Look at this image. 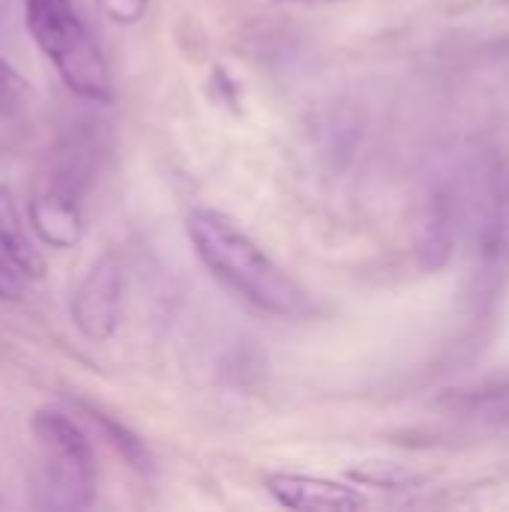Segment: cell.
<instances>
[{"mask_svg":"<svg viewBox=\"0 0 509 512\" xmlns=\"http://www.w3.org/2000/svg\"><path fill=\"white\" fill-rule=\"evenodd\" d=\"M186 234L201 264L252 306L279 318L309 312L306 288L231 216L213 207H195L186 216Z\"/></svg>","mask_w":509,"mask_h":512,"instance_id":"6da1fadb","label":"cell"},{"mask_svg":"<svg viewBox=\"0 0 509 512\" xmlns=\"http://www.w3.org/2000/svg\"><path fill=\"white\" fill-rule=\"evenodd\" d=\"M24 21L39 51L54 63L63 84L96 105L114 102L111 69L72 0H24Z\"/></svg>","mask_w":509,"mask_h":512,"instance_id":"7a4b0ae2","label":"cell"},{"mask_svg":"<svg viewBox=\"0 0 509 512\" xmlns=\"http://www.w3.org/2000/svg\"><path fill=\"white\" fill-rule=\"evenodd\" d=\"M36 444V486L42 507L87 510L96 501V456L81 426L54 408H39L30 420Z\"/></svg>","mask_w":509,"mask_h":512,"instance_id":"3957f363","label":"cell"},{"mask_svg":"<svg viewBox=\"0 0 509 512\" xmlns=\"http://www.w3.org/2000/svg\"><path fill=\"white\" fill-rule=\"evenodd\" d=\"M123 264L114 252H105L93 261V267L84 273L78 282L72 303H69V318L75 330L90 339V342H108L123 321Z\"/></svg>","mask_w":509,"mask_h":512,"instance_id":"277c9868","label":"cell"},{"mask_svg":"<svg viewBox=\"0 0 509 512\" xmlns=\"http://www.w3.org/2000/svg\"><path fill=\"white\" fill-rule=\"evenodd\" d=\"M264 489L279 507L294 512H354L366 507V495L357 486L312 474L273 471L264 477Z\"/></svg>","mask_w":509,"mask_h":512,"instance_id":"5b68a950","label":"cell"},{"mask_svg":"<svg viewBox=\"0 0 509 512\" xmlns=\"http://www.w3.org/2000/svg\"><path fill=\"white\" fill-rule=\"evenodd\" d=\"M27 222L33 234L51 249H72L84 237V213L78 192L51 183L45 192L33 195L27 204Z\"/></svg>","mask_w":509,"mask_h":512,"instance_id":"8992f818","label":"cell"},{"mask_svg":"<svg viewBox=\"0 0 509 512\" xmlns=\"http://www.w3.org/2000/svg\"><path fill=\"white\" fill-rule=\"evenodd\" d=\"M0 252L18 267V273L24 279H42L45 276V258L36 249L9 186H0Z\"/></svg>","mask_w":509,"mask_h":512,"instance_id":"52a82bcc","label":"cell"},{"mask_svg":"<svg viewBox=\"0 0 509 512\" xmlns=\"http://www.w3.org/2000/svg\"><path fill=\"white\" fill-rule=\"evenodd\" d=\"M81 408H84V414L93 420V426L105 435V441L114 447V453H117L135 474H141V477H153V474H156V459H153L147 441H141L126 423L114 420L111 414H105V411H99V408H93V405H87V402H81Z\"/></svg>","mask_w":509,"mask_h":512,"instance_id":"ba28073f","label":"cell"},{"mask_svg":"<svg viewBox=\"0 0 509 512\" xmlns=\"http://www.w3.org/2000/svg\"><path fill=\"white\" fill-rule=\"evenodd\" d=\"M348 480L363 489H378V492H414L429 483L426 474L399 465V462H360L348 471Z\"/></svg>","mask_w":509,"mask_h":512,"instance_id":"9c48e42d","label":"cell"},{"mask_svg":"<svg viewBox=\"0 0 509 512\" xmlns=\"http://www.w3.org/2000/svg\"><path fill=\"white\" fill-rule=\"evenodd\" d=\"M27 99V81L21 72L0 57V117H12L24 108Z\"/></svg>","mask_w":509,"mask_h":512,"instance_id":"30bf717a","label":"cell"},{"mask_svg":"<svg viewBox=\"0 0 509 512\" xmlns=\"http://www.w3.org/2000/svg\"><path fill=\"white\" fill-rule=\"evenodd\" d=\"M96 3L114 24H123V27L138 24L150 6V0H96Z\"/></svg>","mask_w":509,"mask_h":512,"instance_id":"8fae6325","label":"cell"},{"mask_svg":"<svg viewBox=\"0 0 509 512\" xmlns=\"http://www.w3.org/2000/svg\"><path fill=\"white\" fill-rule=\"evenodd\" d=\"M21 294H24V276L0 252V300H21Z\"/></svg>","mask_w":509,"mask_h":512,"instance_id":"7c38bea8","label":"cell"},{"mask_svg":"<svg viewBox=\"0 0 509 512\" xmlns=\"http://www.w3.org/2000/svg\"><path fill=\"white\" fill-rule=\"evenodd\" d=\"M282 3H333V0H282Z\"/></svg>","mask_w":509,"mask_h":512,"instance_id":"4fadbf2b","label":"cell"},{"mask_svg":"<svg viewBox=\"0 0 509 512\" xmlns=\"http://www.w3.org/2000/svg\"><path fill=\"white\" fill-rule=\"evenodd\" d=\"M3 507H6V501H3V498H0V510H3Z\"/></svg>","mask_w":509,"mask_h":512,"instance_id":"5bb4252c","label":"cell"}]
</instances>
